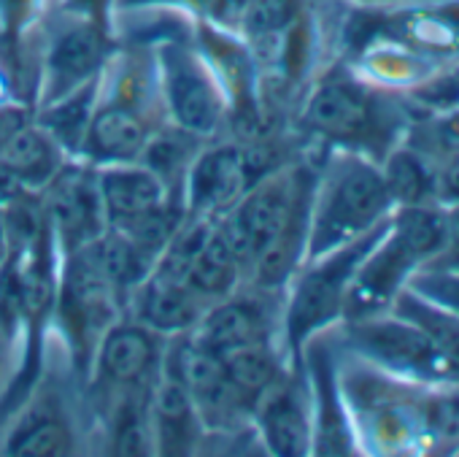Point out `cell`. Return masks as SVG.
Listing matches in <instances>:
<instances>
[{
    "label": "cell",
    "mask_w": 459,
    "mask_h": 457,
    "mask_svg": "<svg viewBox=\"0 0 459 457\" xmlns=\"http://www.w3.org/2000/svg\"><path fill=\"white\" fill-rule=\"evenodd\" d=\"M314 184L316 176L303 168L271 171L219 219L227 247L241 268H255L263 290L281 287L306 260Z\"/></svg>",
    "instance_id": "6da1fadb"
},
{
    "label": "cell",
    "mask_w": 459,
    "mask_h": 457,
    "mask_svg": "<svg viewBox=\"0 0 459 457\" xmlns=\"http://www.w3.org/2000/svg\"><path fill=\"white\" fill-rule=\"evenodd\" d=\"M394 203L381 176V165L359 152L343 149L316 176L306 260L322 258L378 227Z\"/></svg>",
    "instance_id": "7a4b0ae2"
},
{
    "label": "cell",
    "mask_w": 459,
    "mask_h": 457,
    "mask_svg": "<svg viewBox=\"0 0 459 457\" xmlns=\"http://www.w3.org/2000/svg\"><path fill=\"white\" fill-rule=\"evenodd\" d=\"M303 122L311 133L359 152L376 163L397 146V138H405L394 109L384 95L351 76L325 79L308 98Z\"/></svg>",
    "instance_id": "3957f363"
},
{
    "label": "cell",
    "mask_w": 459,
    "mask_h": 457,
    "mask_svg": "<svg viewBox=\"0 0 459 457\" xmlns=\"http://www.w3.org/2000/svg\"><path fill=\"white\" fill-rule=\"evenodd\" d=\"M389 224V216L373 227L370 233L322 255L314 260H306L300 279L295 282L290 309H287V336L292 349H298L303 341H308L316 330L335 322L349 298L351 279L359 268V263L368 258V252L376 247V242L384 236Z\"/></svg>",
    "instance_id": "277c9868"
},
{
    "label": "cell",
    "mask_w": 459,
    "mask_h": 457,
    "mask_svg": "<svg viewBox=\"0 0 459 457\" xmlns=\"http://www.w3.org/2000/svg\"><path fill=\"white\" fill-rule=\"evenodd\" d=\"M351 344L389 374L424 384H459L454 368L435 344L411 322L392 312L351 320Z\"/></svg>",
    "instance_id": "5b68a950"
},
{
    "label": "cell",
    "mask_w": 459,
    "mask_h": 457,
    "mask_svg": "<svg viewBox=\"0 0 459 457\" xmlns=\"http://www.w3.org/2000/svg\"><path fill=\"white\" fill-rule=\"evenodd\" d=\"M165 95L181 130L192 136H211L221 125V101L205 66L192 49L168 44L162 49Z\"/></svg>",
    "instance_id": "8992f818"
},
{
    "label": "cell",
    "mask_w": 459,
    "mask_h": 457,
    "mask_svg": "<svg viewBox=\"0 0 459 457\" xmlns=\"http://www.w3.org/2000/svg\"><path fill=\"white\" fill-rule=\"evenodd\" d=\"M189 208L195 216H216L233 208L244 192L257 184L247 152L238 146H216L197 154L189 165Z\"/></svg>",
    "instance_id": "52a82bcc"
},
{
    "label": "cell",
    "mask_w": 459,
    "mask_h": 457,
    "mask_svg": "<svg viewBox=\"0 0 459 457\" xmlns=\"http://www.w3.org/2000/svg\"><path fill=\"white\" fill-rule=\"evenodd\" d=\"M49 214L71 250H82L103 236V203L98 192V179L92 181L82 171H60L52 181Z\"/></svg>",
    "instance_id": "ba28073f"
},
{
    "label": "cell",
    "mask_w": 459,
    "mask_h": 457,
    "mask_svg": "<svg viewBox=\"0 0 459 457\" xmlns=\"http://www.w3.org/2000/svg\"><path fill=\"white\" fill-rule=\"evenodd\" d=\"M157 363V338L146 325L111 328L98 349V379L114 390H141Z\"/></svg>",
    "instance_id": "9c48e42d"
},
{
    "label": "cell",
    "mask_w": 459,
    "mask_h": 457,
    "mask_svg": "<svg viewBox=\"0 0 459 457\" xmlns=\"http://www.w3.org/2000/svg\"><path fill=\"white\" fill-rule=\"evenodd\" d=\"M208 303L186 287V282L154 271L138 285V322L154 333H184L197 328Z\"/></svg>",
    "instance_id": "30bf717a"
},
{
    "label": "cell",
    "mask_w": 459,
    "mask_h": 457,
    "mask_svg": "<svg viewBox=\"0 0 459 457\" xmlns=\"http://www.w3.org/2000/svg\"><path fill=\"white\" fill-rule=\"evenodd\" d=\"M165 189L168 187L162 184V179L154 171H149L143 163L108 165L98 176L103 214L111 227H119L146 211L165 206Z\"/></svg>",
    "instance_id": "8fae6325"
},
{
    "label": "cell",
    "mask_w": 459,
    "mask_h": 457,
    "mask_svg": "<svg viewBox=\"0 0 459 457\" xmlns=\"http://www.w3.org/2000/svg\"><path fill=\"white\" fill-rule=\"evenodd\" d=\"M203 347L216 355H227L238 347L268 341V317L257 301H230L221 298L205 309L197 322V336Z\"/></svg>",
    "instance_id": "7c38bea8"
},
{
    "label": "cell",
    "mask_w": 459,
    "mask_h": 457,
    "mask_svg": "<svg viewBox=\"0 0 459 457\" xmlns=\"http://www.w3.org/2000/svg\"><path fill=\"white\" fill-rule=\"evenodd\" d=\"M149 141L146 122L133 106H106L92 114L84 149L92 160L106 165L135 163Z\"/></svg>",
    "instance_id": "4fadbf2b"
},
{
    "label": "cell",
    "mask_w": 459,
    "mask_h": 457,
    "mask_svg": "<svg viewBox=\"0 0 459 457\" xmlns=\"http://www.w3.org/2000/svg\"><path fill=\"white\" fill-rule=\"evenodd\" d=\"M260 425L268 438V446L279 454H303L308 452V411L303 395L295 384L281 379L257 400Z\"/></svg>",
    "instance_id": "5bb4252c"
},
{
    "label": "cell",
    "mask_w": 459,
    "mask_h": 457,
    "mask_svg": "<svg viewBox=\"0 0 459 457\" xmlns=\"http://www.w3.org/2000/svg\"><path fill=\"white\" fill-rule=\"evenodd\" d=\"M103 60V39L92 25H74L65 31L49 52V101L65 98L84 79L95 74Z\"/></svg>",
    "instance_id": "9a60e30c"
},
{
    "label": "cell",
    "mask_w": 459,
    "mask_h": 457,
    "mask_svg": "<svg viewBox=\"0 0 459 457\" xmlns=\"http://www.w3.org/2000/svg\"><path fill=\"white\" fill-rule=\"evenodd\" d=\"M200 414L186 387L168 376L152 395V441L157 438L160 452H189L197 441Z\"/></svg>",
    "instance_id": "2e32d148"
},
{
    "label": "cell",
    "mask_w": 459,
    "mask_h": 457,
    "mask_svg": "<svg viewBox=\"0 0 459 457\" xmlns=\"http://www.w3.org/2000/svg\"><path fill=\"white\" fill-rule=\"evenodd\" d=\"M389 198L397 206H421L435 200V160L421 154L405 138L378 163Z\"/></svg>",
    "instance_id": "e0dca14e"
},
{
    "label": "cell",
    "mask_w": 459,
    "mask_h": 457,
    "mask_svg": "<svg viewBox=\"0 0 459 457\" xmlns=\"http://www.w3.org/2000/svg\"><path fill=\"white\" fill-rule=\"evenodd\" d=\"M238 277H241V263L233 255V250L227 247L224 236L219 233V224H213L211 236L186 266L184 282L192 293H197L211 306L236 290Z\"/></svg>",
    "instance_id": "ac0fdd59"
},
{
    "label": "cell",
    "mask_w": 459,
    "mask_h": 457,
    "mask_svg": "<svg viewBox=\"0 0 459 457\" xmlns=\"http://www.w3.org/2000/svg\"><path fill=\"white\" fill-rule=\"evenodd\" d=\"M4 160L25 184V189H41L49 187V181L63 171V157H60V144L44 130L25 125L9 146L0 152Z\"/></svg>",
    "instance_id": "d6986e66"
},
{
    "label": "cell",
    "mask_w": 459,
    "mask_h": 457,
    "mask_svg": "<svg viewBox=\"0 0 459 457\" xmlns=\"http://www.w3.org/2000/svg\"><path fill=\"white\" fill-rule=\"evenodd\" d=\"M386 312L416 325L435 344V349L446 357V363L454 368V374L459 379V317L456 314H451L448 309L421 298L411 287H403L392 298Z\"/></svg>",
    "instance_id": "ffe728a7"
},
{
    "label": "cell",
    "mask_w": 459,
    "mask_h": 457,
    "mask_svg": "<svg viewBox=\"0 0 459 457\" xmlns=\"http://www.w3.org/2000/svg\"><path fill=\"white\" fill-rule=\"evenodd\" d=\"M219 357L224 363L230 384L236 387V392L244 398V403H257L281 379L279 357L268 341L247 344V347H238V349L219 355Z\"/></svg>",
    "instance_id": "44dd1931"
},
{
    "label": "cell",
    "mask_w": 459,
    "mask_h": 457,
    "mask_svg": "<svg viewBox=\"0 0 459 457\" xmlns=\"http://www.w3.org/2000/svg\"><path fill=\"white\" fill-rule=\"evenodd\" d=\"M195 141H197V136H192L181 127L178 130H160V133L149 136V141L141 152V160L168 187L176 176L186 173L192 160L197 157Z\"/></svg>",
    "instance_id": "7402d4cb"
},
{
    "label": "cell",
    "mask_w": 459,
    "mask_h": 457,
    "mask_svg": "<svg viewBox=\"0 0 459 457\" xmlns=\"http://www.w3.org/2000/svg\"><path fill=\"white\" fill-rule=\"evenodd\" d=\"M90 103H92V90L84 87L82 92H68V103L60 106V109H52L47 114V133L63 144V146H84V136H87V127H90Z\"/></svg>",
    "instance_id": "603a6c76"
},
{
    "label": "cell",
    "mask_w": 459,
    "mask_h": 457,
    "mask_svg": "<svg viewBox=\"0 0 459 457\" xmlns=\"http://www.w3.org/2000/svg\"><path fill=\"white\" fill-rule=\"evenodd\" d=\"M74 449L71 427L55 417L36 419L9 441L12 454H65Z\"/></svg>",
    "instance_id": "cb8c5ba5"
},
{
    "label": "cell",
    "mask_w": 459,
    "mask_h": 457,
    "mask_svg": "<svg viewBox=\"0 0 459 457\" xmlns=\"http://www.w3.org/2000/svg\"><path fill=\"white\" fill-rule=\"evenodd\" d=\"M413 293H419L421 298L448 309L451 314L459 317V271L454 268H432V266H421L408 285Z\"/></svg>",
    "instance_id": "d4e9b609"
},
{
    "label": "cell",
    "mask_w": 459,
    "mask_h": 457,
    "mask_svg": "<svg viewBox=\"0 0 459 457\" xmlns=\"http://www.w3.org/2000/svg\"><path fill=\"white\" fill-rule=\"evenodd\" d=\"M435 200L437 206L459 203V154L435 163Z\"/></svg>",
    "instance_id": "484cf974"
},
{
    "label": "cell",
    "mask_w": 459,
    "mask_h": 457,
    "mask_svg": "<svg viewBox=\"0 0 459 457\" xmlns=\"http://www.w3.org/2000/svg\"><path fill=\"white\" fill-rule=\"evenodd\" d=\"M443 214H446V239H443V250H440V255H437L432 263H427V266L459 271V203L443 206Z\"/></svg>",
    "instance_id": "4316f807"
},
{
    "label": "cell",
    "mask_w": 459,
    "mask_h": 457,
    "mask_svg": "<svg viewBox=\"0 0 459 457\" xmlns=\"http://www.w3.org/2000/svg\"><path fill=\"white\" fill-rule=\"evenodd\" d=\"M28 122V111L20 106H0V152L9 146V141L25 127Z\"/></svg>",
    "instance_id": "83f0119b"
},
{
    "label": "cell",
    "mask_w": 459,
    "mask_h": 457,
    "mask_svg": "<svg viewBox=\"0 0 459 457\" xmlns=\"http://www.w3.org/2000/svg\"><path fill=\"white\" fill-rule=\"evenodd\" d=\"M28 189H25V184L20 181V176L0 160V208H6L9 203H14L17 198H22Z\"/></svg>",
    "instance_id": "f1b7e54d"
},
{
    "label": "cell",
    "mask_w": 459,
    "mask_h": 457,
    "mask_svg": "<svg viewBox=\"0 0 459 457\" xmlns=\"http://www.w3.org/2000/svg\"><path fill=\"white\" fill-rule=\"evenodd\" d=\"M351 4L362 9H408V6L435 4V0H351Z\"/></svg>",
    "instance_id": "f546056e"
},
{
    "label": "cell",
    "mask_w": 459,
    "mask_h": 457,
    "mask_svg": "<svg viewBox=\"0 0 459 457\" xmlns=\"http://www.w3.org/2000/svg\"><path fill=\"white\" fill-rule=\"evenodd\" d=\"M6 349H9V322H6L4 309H0V371H4V363H6Z\"/></svg>",
    "instance_id": "4dcf8cb0"
},
{
    "label": "cell",
    "mask_w": 459,
    "mask_h": 457,
    "mask_svg": "<svg viewBox=\"0 0 459 457\" xmlns=\"http://www.w3.org/2000/svg\"><path fill=\"white\" fill-rule=\"evenodd\" d=\"M9 255V233H6V216H4V208H0V266H4Z\"/></svg>",
    "instance_id": "1f68e13d"
}]
</instances>
